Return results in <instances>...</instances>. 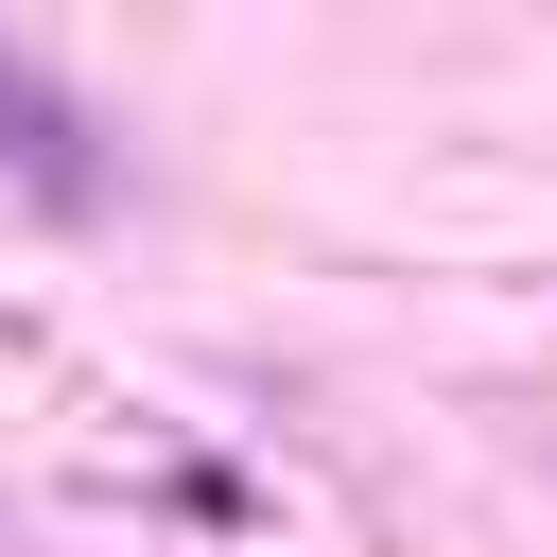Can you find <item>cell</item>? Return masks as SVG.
I'll return each instance as SVG.
<instances>
[{
  "instance_id": "cell-1",
  "label": "cell",
  "mask_w": 557,
  "mask_h": 557,
  "mask_svg": "<svg viewBox=\"0 0 557 557\" xmlns=\"http://www.w3.org/2000/svg\"><path fill=\"white\" fill-rule=\"evenodd\" d=\"M0 157H35L52 191H87V157H70V104H52L35 70H0Z\"/></svg>"
}]
</instances>
